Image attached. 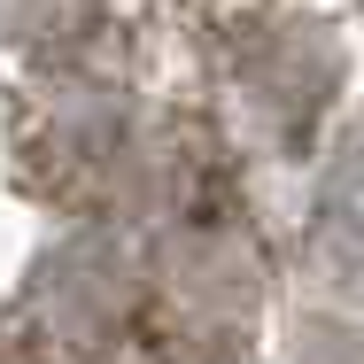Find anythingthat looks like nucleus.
Returning <instances> with one entry per match:
<instances>
[{"label": "nucleus", "mask_w": 364, "mask_h": 364, "mask_svg": "<svg viewBox=\"0 0 364 364\" xmlns=\"http://www.w3.org/2000/svg\"><path fill=\"white\" fill-rule=\"evenodd\" d=\"M218 124L264 171H310L349 101V31L326 0H210Z\"/></svg>", "instance_id": "f257e3e1"}, {"label": "nucleus", "mask_w": 364, "mask_h": 364, "mask_svg": "<svg viewBox=\"0 0 364 364\" xmlns=\"http://www.w3.org/2000/svg\"><path fill=\"white\" fill-rule=\"evenodd\" d=\"M302 272L333 310L364 318V117H341L310 163L302 194Z\"/></svg>", "instance_id": "f03ea898"}, {"label": "nucleus", "mask_w": 364, "mask_h": 364, "mask_svg": "<svg viewBox=\"0 0 364 364\" xmlns=\"http://www.w3.org/2000/svg\"><path fill=\"white\" fill-rule=\"evenodd\" d=\"M124 23V0H0V47L23 77L55 70H117L109 39Z\"/></svg>", "instance_id": "7ed1b4c3"}, {"label": "nucleus", "mask_w": 364, "mask_h": 364, "mask_svg": "<svg viewBox=\"0 0 364 364\" xmlns=\"http://www.w3.org/2000/svg\"><path fill=\"white\" fill-rule=\"evenodd\" d=\"M279 364H364V318L333 310V302H302L287 318Z\"/></svg>", "instance_id": "20e7f679"}, {"label": "nucleus", "mask_w": 364, "mask_h": 364, "mask_svg": "<svg viewBox=\"0 0 364 364\" xmlns=\"http://www.w3.org/2000/svg\"><path fill=\"white\" fill-rule=\"evenodd\" d=\"M326 8H341V0H326Z\"/></svg>", "instance_id": "39448f33"}]
</instances>
